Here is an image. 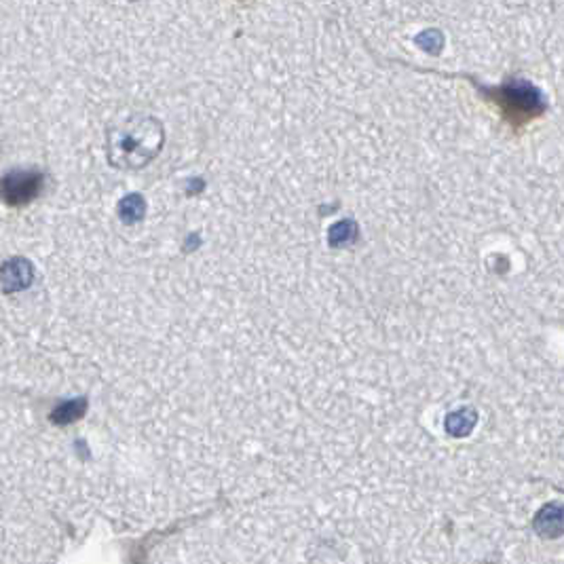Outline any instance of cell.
Wrapping results in <instances>:
<instances>
[{"label":"cell","instance_id":"obj_1","mask_svg":"<svg viewBox=\"0 0 564 564\" xmlns=\"http://www.w3.org/2000/svg\"><path fill=\"white\" fill-rule=\"evenodd\" d=\"M163 144L165 129L157 117L117 119L106 131L108 163L117 170H142L157 159Z\"/></svg>","mask_w":564,"mask_h":564},{"label":"cell","instance_id":"obj_2","mask_svg":"<svg viewBox=\"0 0 564 564\" xmlns=\"http://www.w3.org/2000/svg\"><path fill=\"white\" fill-rule=\"evenodd\" d=\"M427 72L442 74V77H459V79H468L474 83V87L477 89V94L485 97V102L493 104L497 108L501 119L510 125L511 131L520 134L522 129L527 128L528 123H533L535 119L543 117L545 108H548V102H545V95L541 94V89L535 87L528 80H518L510 79L505 85H499V87L488 89L482 83H477L476 79H471L469 74H446V72H437L427 68Z\"/></svg>","mask_w":564,"mask_h":564},{"label":"cell","instance_id":"obj_3","mask_svg":"<svg viewBox=\"0 0 564 564\" xmlns=\"http://www.w3.org/2000/svg\"><path fill=\"white\" fill-rule=\"evenodd\" d=\"M43 187L45 176L37 170L9 171L0 180V199L11 207H24L43 193Z\"/></svg>","mask_w":564,"mask_h":564},{"label":"cell","instance_id":"obj_4","mask_svg":"<svg viewBox=\"0 0 564 564\" xmlns=\"http://www.w3.org/2000/svg\"><path fill=\"white\" fill-rule=\"evenodd\" d=\"M34 279V267L26 258H11L0 267V290L13 294V292L26 290Z\"/></svg>","mask_w":564,"mask_h":564},{"label":"cell","instance_id":"obj_5","mask_svg":"<svg viewBox=\"0 0 564 564\" xmlns=\"http://www.w3.org/2000/svg\"><path fill=\"white\" fill-rule=\"evenodd\" d=\"M533 528L541 539H558L564 535V503H548L533 518Z\"/></svg>","mask_w":564,"mask_h":564},{"label":"cell","instance_id":"obj_6","mask_svg":"<svg viewBox=\"0 0 564 564\" xmlns=\"http://www.w3.org/2000/svg\"><path fill=\"white\" fill-rule=\"evenodd\" d=\"M477 423V412L474 408H461V411H454L446 417L444 427L452 437H465L474 431Z\"/></svg>","mask_w":564,"mask_h":564},{"label":"cell","instance_id":"obj_7","mask_svg":"<svg viewBox=\"0 0 564 564\" xmlns=\"http://www.w3.org/2000/svg\"><path fill=\"white\" fill-rule=\"evenodd\" d=\"M117 212H119V218L125 224L140 222L142 218L146 216V199H144L142 195H137V193L125 195V197L119 201Z\"/></svg>","mask_w":564,"mask_h":564},{"label":"cell","instance_id":"obj_8","mask_svg":"<svg viewBox=\"0 0 564 564\" xmlns=\"http://www.w3.org/2000/svg\"><path fill=\"white\" fill-rule=\"evenodd\" d=\"M83 412V404L80 402H72V404H66L62 408H57V412L54 414V419L57 423H66V421H74V419L80 417Z\"/></svg>","mask_w":564,"mask_h":564}]
</instances>
